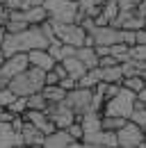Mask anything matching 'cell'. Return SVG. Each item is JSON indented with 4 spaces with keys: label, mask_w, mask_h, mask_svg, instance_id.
<instances>
[{
    "label": "cell",
    "mask_w": 146,
    "mask_h": 148,
    "mask_svg": "<svg viewBox=\"0 0 146 148\" xmlns=\"http://www.w3.org/2000/svg\"><path fill=\"white\" fill-rule=\"evenodd\" d=\"M46 87V73L39 71V69H25L23 73L14 75L7 84V89L14 93L16 98H28L32 93H39L41 89Z\"/></svg>",
    "instance_id": "1"
},
{
    "label": "cell",
    "mask_w": 146,
    "mask_h": 148,
    "mask_svg": "<svg viewBox=\"0 0 146 148\" xmlns=\"http://www.w3.org/2000/svg\"><path fill=\"white\" fill-rule=\"evenodd\" d=\"M50 23H78V0H43Z\"/></svg>",
    "instance_id": "2"
},
{
    "label": "cell",
    "mask_w": 146,
    "mask_h": 148,
    "mask_svg": "<svg viewBox=\"0 0 146 148\" xmlns=\"http://www.w3.org/2000/svg\"><path fill=\"white\" fill-rule=\"evenodd\" d=\"M135 105H137V96L121 87V91L116 93L114 98L105 100V107L101 112V116H121V119L128 121L132 110H135Z\"/></svg>",
    "instance_id": "3"
},
{
    "label": "cell",
    "mask_w": 146,
    "mask_h": 148,
    "mask_svg": "<svg viewBox=\"0 0 146 148\" xmlns=\"http://www.w3.org/2000/svg\"><path fill=\"white\" fill-rule=\"evenodd\" d=\"M53 34L57 41L71 48H82L87 41V32L78 23H53Z\"/></svg>",
    "instance_id": "4"
},
{
    "label": "cell",
    "mask_w": 146,
    "mask_h": 148,
    "mask_svg": "<svg viewBox=\"0 0 146 148\" xmlns=\"http://www.w3.org/2000/svg\"><path fill=\"white\" fill-rule=\"evenodd\" d=\"M91 100H94V89H82V87H75L73 91H66L64 98V105L80 119L82 114L91 112Z\"/></svg>",
    "instance_id": "5"
},
{
    "label": "cell",
    "mask_w": 146,
    "mask_h": 148,
    "mask_svg": "<svg viewBox=\"0 0 146 148\" xmlns=\"http://www.w3.org/2000/svg\"><path fill=\"white\" fill-rule=\"evenodd\" d=\"M46 116L53 121V125L57 130H66L71 123H75L78 121V116L73 114L64 103H57V105H48L46 107Z\"/></svg>",
    "instance_id": "6"
},
{
    "label": "cell",
    "mask_w": 146,
    "mask_h": 148,
    "mask_svg": "<svg viewBox=\"0 0 146 148\" xmlns=\"http://www.w3.org/2000/svg\"><path fill=\"white\" fill-rule=\"evenodd\" d=\"M116 141H119V148H137L144 141V130L128 121L126 125L116 132Z\"/></svg>",
    "instance_id": "7"
},
{
    "label": "cell",
    "mask_w": 146,
    "mask_h": 148,
    "mask_svg": "<svg viewBox=\"0 0 146 148\" xmlns=\"http://www.w3.org/2000/svg\"><path fill=\"white\" fill-rule=\"evenodd\" d=\"M25 69H30V62H28V55L25 53H18V55H12L5 59V64L0 66V73L5 75L7 80H12L14 75L23 73Z\"/></svg>",
    "instance_id": "8"
},
{
    "label": "cell",
    "mask_w": 146,
    "mask_h": 148,
    "mask_svg": "<svg viewBox=\"0 0 146 148\" xmlns=\"http://www.w3.org/2000/svg\"><path fill=\"white\" fill-rule=\"evenodd\" d=\"M23 121H25V123H30V125H34V128L39 130L43 137L53 134L55 130H57V128L53 125V121L46 116V112H30V110H28L25 114H23Z\"/></svg>",
    "instance_id": "9"
},
{
    "label": "cell",
    "mask_w": 146,
    "mask_h": 148,
    "mask_svg": "<svg viewBox=\"0 0 146 148\" xmlns=\"http://www.w3.org/2000/svg\"><path fill=\"white\" fill-rule=\"evenodd\" d=\"M28 62H30L32 69H39V71H43V73L53 71V66L57 64L53 57L48 55V50H30V53H28Z\"/></svg>",
    "instance_id": "10"
},
{
    "label": "cell",
    "mask_w": 146,
    "mask_h": 148,
    "mask_svg": "<svg viewBox=\"0 0 146 148\" xmlns=\"http://www.w3.org/2000/svg\"><path fill=\"white\" fill-rule=\"evenodd\" d=\"M82 144H96V146H105V148H119L116 132H107V130H98V132H94V134H85Z\"/></svg>",
    "instance_id": "11"
},
{
    "label": "cell",
    "mask_w": 146,
    "mask_h": 148,
    "mask_svg": "<svg viewBox=\"0 0 146 148\" xmlns=\"http://www.w3.org/2000/svg\"><path fill=\"white\" fill-rule=\"evenodd\" d=\"M16 146H23L21 134L14 132L12 123H0V148H16Z\"/></svg>",
    "instance_id": "12"
},
{
    "label": "cell",
    "mask_w": 146,
    "mask_h": 148,
    "mask_svg": "<svg viewBox=\"0 0 146 148\" xmlns=\"http://www.w3.org/2000/svg\"><path fill=\"white\" fill-rule=\"evenodd\" d=\"M21 139H23V146L25 148H41V144H43V134L34 125H30V123H23Z\"/></svg>",
    "instance_id": "13"
},
{
    "label": "cell",
    "mask_w": 146,
    "mask_h": 148,
    "mask_svg": "<svg viewBox=\"0 0 146 148\" xmlns=\"http://www.w3.org/2000/svg\"><path fill=\"white\" fill-rule=\"evenodd\" d=\"M101 121H103V116L98 114V112H87V114H82L80 119H78V123H80V128L85 134H94V132H98L101 128Z\"/></svg>",
    "instance_id": "14"
},
{
    "label": "cell",
    "mask_w": 146,
    "mask_h": 148,
    "mask_svg": "<svg viewBox=\"0 0 146 148\" xmlns=\"http://www.w3.org/2000/svg\"><path fill=\"white\" fill-rule=\"evenodd\" d=\"M69 144H71V137L66 134V130H55L53 134L43 137L41 148H66Z\"/></svg>",
    "instance_id": "15"
},
{
    "label": "cell",
    "mask_w": 146,
    "mask_h": 148,
    "mask_svg": "<svg viewBox=\"0 0 146 148\" xmlns=\"http://www.w3.org/2000/svg\"><path fill=\"white\" fill-rule=\"evenodd\" d=\"M75 59H80L82 62V66L91 71V69H98V55H96V50L89 48V46H82V48H75Z\"/></svg>",
    "instance_id": "16"
},
{
    "label": "cell",
    "mask_w": 146,
    "mask_h": 148,
    "mask_svg": "<svg viewBox=\"0 0 146 148\" xmlns=\"http://www.w3.org/2000/svg\"><path fill=\"white\" fill-rule=\"evenodd\" d=\"M41 96L46 98V103H48V105H57V103H64L66 91H64L59 84H46V87L41 89Z\"/></svg>",
    "instance_id": "17"
},
{
    "label": "cell",
    "mask_w": 146,
    "mask_h": 148,
    "mask_svg": "<svg viewBox=\"0 0 146 148\" xmlns=\"http://www.w3.org/2000/svg\"><path fill=\"white\" fill-rule=\"evenodd\" d=\"M59 64L66 69V75H69V77H73L75 82H78L82 75L87 73V69L82 66V62H80V59H75V57H66V59H64V62H59Z\"/></svg>",
    "instance_id": "18"
},
{
    "label": "cell",
    "mask_w": 146,
    "mask_h": 148,
    "mask_svg": "<svg viewBox=\"0 0 146 148\" xmlns=\"http://www.w3.org/2000/svg\"><path fill=\"white\" fill-rule=\"evenodd\" d=\"M101 82H103V84H121V82H123L121 64H116V66H105V69H101Z\"/></svg>",
    "instance_id": "19"
},
{
    "label": "cell",
    "mask_w": 146,
    "mask_h": 148,
    "mask_svg": "<svg viewBox=\"0 0 146 148\" xmlns=\"http://www.w3.org/2000/svg\"><path fill=\"white\" fill-rule=\"evenodd\" d=\"M23 21H25L30 27H32V25H41V23L48 21V14H46L43 7H30V9L23 12Z\"/></svg>",
    "instance_id": "20"
},
{
    "label": "cell",
    "mask_w": 146,
    "mask_h": 148,
    "mask_svg": "<svg viewBox=\"0 0 146 148\" xmlns=\"http://www.w3.org/2000/svg\"><path fill=\"white\" fill-rule=\"evenodd\" d=\"M98 84H101V69H91L78 80V87L82 89H96Z\"/></svg>",
    "instance_id": "21"
},
{
    "label": "cell",
    "mask_w": 146,
    "mask_h": 148,
    "mask_svg": "<svg viewBox=\"0 0 146 148\" xmlns=\"http://www.w3.org/2000/svg\"><path fill=\"white\" fill-rule=\"evenodd\" d=\"M126 123H128V121H126V119H121V116H103L101 128L107 130V132H119Z\"/></svg>",
    "instance_id": "22"
},
{
    "label": "cell",
    "mask_w": 146,
    "mask_h": 148,
    "mask_svg": "<svg viewBox=\"0 0 146 148\" xmlns=\"http://www.w3.org/2000/svg\"><path fill=\"white\" fill-rule=\"evenodd\" d=\"M25 103H28V110H30V112H46V107H48V103H46V98L41 96V91L28 96Z\"/></svg>",
    "instance_id": "23"
},
{
    "label": "cell",
    "mask_w": 146,
    "mask_h": 148,
    "mask_svg": "<svg viewBox=\"0 0 146 148\" xmlns=\"http://www.w3.org/2000/svg\"><path fill=\"white\" fill-rule=\"evenodd\" d=\"M130 123H135L137 128H142V130H146V107L144 105H135V110H132V114H130V119H128Z\"/></svg>",
    "instance_id": "24"
},
{
    "label": "cell",
    "mask_w": 146,
    "mask_h": 148,
    "mask_svg": "<svg viewBox=\"0 0 146 148\" xmlns=\"http://www.w3.org/2000/svg\"><path fill=\"white\" fill-rule=\"evenodd\" d=\"M121 87H123V89H128V91H132L135 96H137V93L142 91L146 84H144V80H142V77H123Z\"/></svg>",
    "instance_id": "25"
},
{
    "label": "cell",
    "mask_w": 146,
    "mask_h": 148,
    "mask_svg": "<svg viewBox=\"0 0 146 148\" xmlns=\"http://www.w3.org/2000/svg\"><path fill=\"white\" fill-rule=\"evenodd\" d=\"M7 110H9V114H12V116H23V114L28 112V103H25V98H16V100H14Z\"/></svg>",
    "instance_id": "26"
},
{
    "label": "cell",
    "mask_w": 146,
    "mask_h": 148,
    "mask_svg": "<svg viewBox=\"0 0 146 148\" xmlns=\"http://www.w3.org/2000/svg\"><path fill=\"white\" fill-rule=\"evenodd\" d=\"M66 134L71 137V141H82V139H85V132H82V128H80V123H78V121L71 123V125L66 128Z\"/></svg>",
    "instance_id": "27"
},
{
    "label": "cell",
    "mask_w": 146,
    "mask_h": 148,
    "mask_svg": "<svg viewBox=\"0 0 146 148\" xmlns=\"http://www.w3.org/2000/svg\"><path fill=\"white\" fill-rule=\"evenodd\" d=\"M14 100H16V96L9 91L7 87H2V89H0V107H9Z\"/></svg>",
    "instance_id": "28"
},
{
    "label": "cell",
    "mask_w": 146,
    "mask_h": 148,
    "mask_svg": "<svg viewBox=\"0 0 146 148\" xmlns=\"http://www.w3.org/2000/svg\"><path fill=\"white\" fill-rule=\"evenodd\" d=\"M139 2L142 0H116V7H119V12H132L135 14V7Z\"/></svg>",
    "instance_id": "29"
},
{
    "label": "cell",
    "mask_w": 146,
    "mask_h": 148,
    "mask_svg": "<svg viewBox=\"0 0 146 148\" xmlns=\"http://www.w3.org/2000/svg\"><path fill=\"white\" fill-rule=\"evenodd\" d=\"M130 59H137V62H146V46H132L130 48Z\"/></svg>",
    "instance_id": "30"
},
{
    "label": "cell",
    "mask_w": 146,
    "mask_h": 148,
    "mask_svg": "<svg viewBox=\"0 0 146 148\" xmlns=\"http://www.w3.org/2000/svg\"><path fill=\"white\" fill-rule=\"evenodd\" d=\"M59 87H62L64 91H73V89L78 87V82H75L73 77H64V80H59Z\"/></svg>",
    "instance_id": "31"
},
{
    "label": "cell",
    "mask_w": 146,
    "mask_h": 148,
    "mask_svg": "<svg viewBox=\"0 0 146 148\" xmlns=\"http://www.w3.org/2000/svg\"><path fill=\"white\" fill-rule=\"evenodd\" d=\"M135 16H137V18H142L146 23V0H142V2L135 7Z\"/></svg>",
    "instance_id": "32"
},
{
    "label": "cell",
    "mask_w": 146,
    "mask_h": 148,
    "mask_svg": "<svg viewBox=\"0 0 146 148\" xmlns=\"http://www.w3.org/2000/svg\"><path fill=\"white\" fill-rule=\"evenodd\" d=\"M135 43L137 46H146V27H142L139 32H135Z\"/></svg>",
    "instance_id": "33"
},
{
    "label": "cell",
    "mask_w": 146,
    "mask_h": 148,
    "mask_svg": "<svg viewBox=\"0 0 146 148\" xmlns=\"http://www.w3.org/2000/svg\"><path fill=\"white\" fill-rule=\"evenodd\" d=\"M23 123H25V121H23V116H14V119H12V128H14V132H18V134H21Z\"/></svg>",
    "instance_id": "34"
},
{
    "label": "cell",
    "mask_w": 146,
    "mask_h": 148,
    "mask_svg": "<svg viewBox=\"0 0 146 148\" xmlns=\"http://www.w3.org/2000/svg\"><path fill=\"white\" fill-rule=\"evenodd\" d=\"M12 114H9V110L7 107H0V123H12Z\"/></svg>",
    "instance_id": "35"
},
{
    "label": "cell",
    "mask_w": 146,
    "mask_h": 148,
    "mask_svg": "<svg viewBox=\"0 0 146 148\" xmlns=\"http://www.w3.org/2000/svg\"><path fill=\"white\" fill-rule=\"evenodd\" d=\"M53 71H55V75H57L59 80H64V77H69V75H66V69H64L62 64H55V66H53Z\"/></svg>",
    "instance_id": "36"
},
{
    "label": "cell",
    "mask_w": 146,
    "mask_h": 148,
    "mask_svg": "<svg viewBox=\"0 0 146 148\" xmlns=\"http://www.w3.org/2000/svg\"><path fill=\"white\" fill-rule=\"evenodd\" d=\"M46 84H59V77L55 75V71H48V73H46Z\"/></svg>",
    "instance_id": "37"
},
{
    "label": "cell",
    "mask_w": 146,
    "mask_h": 148,
    "mask_svg": "<svg viewBox=\"0 0 146 148\" xmlns=\"http://www.w3.org/2000/svg\"><path fill=\"white\" fill-rule=\"evenodd\" d=\"M25 7H43V0H25Z\"/></svg>",
    "instance_id": "38"
},
{
    "label": "cell",
    "mask_w": 146,
    "mask_h": 148,
    "mask_svg": "<svg viewBox=\"0 0 146 148\" xmlns=\"http://www.w3.org/2000/svg\"><path fill=\"white\" fill-rule=\"evenodd\" d=\"M137 103H139V105H144V107H146V87H144V89H142L139 93H137Z\"/></svg>",
    "instance_id": "39"
},
{
    "label": "cell",
    "mask_w": 146,
    "mask_h": 148,
    "mask_svg": "<svg viewBox=\"0 0 146 148\" xmlns=\"http://www.w3.org/2000/svg\"><path fill=\"white\" fill-rule=\"evenodd\" d=\"M66 148H85V144H82V141H71Z\"/></svg>",
    "instance_id": "40"
},
{
    "label": "cell",
    "mask_w": 146,
    "mask_h": 148,
    "mask_svg": "<svg viewBox=\"0 0 146 148\" xmlns=\"http://www.w3.org/2000/svg\"><path fill=\"white\" fill-rule=\"evenodd\" d=\"M5 37H7V32H5V27H0V48H2V43H5Z\"/></svg>",
    "instance_id": "41"
},
{
    "label": "cell",
    "mask_w": 146,
    "mask_h": 148,
    "mask_svg": "<svg viewBox=\"0 0 146 148\" xmlns=\"http://www.w3.org/2000/svg\"><path fill=\"white\" fill-rule=\"evenodd\" d=\"M91 2H94V5H98V7H101V5H105V2H107V0H91Z\"/></svg>",
    "instance_id": "42"
},
{
    "label": "cell",
    "mask_w": 146,
    "mask_h": 148,
    "mask_svg": "<svg viewBox=\"0 0 146 148\" xmlns=\"http://www.w3.org/2000/svg\"><path fill=\"white\" fill-rule=\"evenodd\" d=\"M5 59H7V57H5V53H2V50H0V66H2V64H5Z\"/></svg>",
    "instance_id": "43"
},
{
    "label": "cell",
    "mask_w": 146,
    "mask_h": 148,
    "mask_svg": "<svg viewBox=\"0 0 146 148\" xmlns=\"http://www.w3.org/2000/svg\"><path fill=\"white\" fill-rule=\"evenodd\" d=\"M85 148H105V146H96V144H85Z\"/></svg>",
    "instance_id": "44"
},
{
    "label": "cell",
    "mask_w": 146,
    "mask_h": 148,
    "mask_svg": "<svg viewBox=\"0 0 146 148\" xmlns=\"http://www.w3.org/2000/svg\"><path fill=\"white\" fill-rule=\"evenodd\" d=\"M142 144H144V146H146V132H144V141H142Z\"/></svg>",
    "instance_id": "45"
},
{
    "label": "cell",
    "mask_w": 146,
    "mask_h": 148,
    "mask_svg": "<svg viewBox=\"0 0 146 148\" xmlns=\"http://www.w3.org/2000/svg\"><path fill=\"white\" fill-rule=\"evenodd\" d=\"M2 25H5V21H2V18H0V27H2Z\"/></svg>",
    "instance_id": "46"
},
{
    "label": "cell",
    "mask_w": 146,
    "mask_h": 148,
    "mask_svg": "<svg viewBox=\"0 0 146 148\" xmlns=\"http://www.w3.org/2000/svg\"><path fill=\"white\" fill-rule=\"evenodd\" d=\"M137 148H146V146H144V144H142V146H137Z\"/></svg>",
    "instance_id": "47"
},
{
    "label": "cell",
    "mask_w": 146,
    "mask_h": 148,
    "mask_svg": "<svg viewBox=\"0 0 146 148\" xmlns=\"http://www.w3.org/2000/svg\"><path fill=\"white\" fill-rule=\"evenodd\" d=\"M0 5H5V0H0Z\"/></svg>",
    "instance_id": "48"
},
{
    "label": "cell",
    "mask_w": 146,
    "mask_h": 148,
    "mask_svg": "<svg viewBox=\"0 0 146 148\" xmlns=\"http://www.w3.org/2000/svg\"><path fill=\"white\" fill-rule=\"evenodd\" d=\"M16 148H25V146H16Z\"/></svg>",
    "instance_id": "49"
}]
</instances>
